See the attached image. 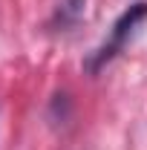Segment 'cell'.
Wrapping results in <instances>:
<instances>
[{"mask_svg": "<svg viewBox=\"0 0 147 150\" xmlns=\"http://www.w3.org/2000/svg\"><path fill=\"white\" fill-rule=\"evenodd\" d=\"M144 23H147V3H144V0L127 6V9L115 18V23H112V29H110V38L87 55V61H84V72H87V75H98L112 58H118L124 49H127V43L139 35V29H141Z\"/></svg>", "mask_w": 147, "mask_h": 150, "instance_id": "cell-1", "label": "cell"}, {"mask_svg": "<svg viewBox=\"0 0 147 150\" xmlns=\"http://www.w3.org/2000/svg\"><path fill=\"white\" fill-rule=\"evenodd\" d=\"M84 15H87V0H61L55 6V12H52L49 26L58 29V32H64V29L78 26L84 20Z\"/></svg>", "mask_w": 147, "mask_h": 150, "instance_id": "cell-2", "label": "cell"}]
</instances>
